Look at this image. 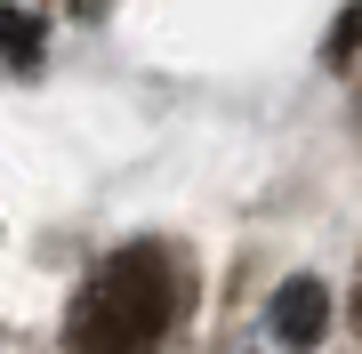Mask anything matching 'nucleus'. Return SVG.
<instances>
[{"instance_id": "f257e3e1", "label": "nucleus", "mask_w": 362, "mask_h": 354, "mask_svg": "<svg viewBox=\"0 0 362 354\" xmlns=\"http://www.w3.org/2000/svg\"><path fill=\"white\" fill-rule=\"evenodd\" d=\"M169 314H177V274L153 242H129L81 282L73 314H65V346L73 354H153Z\"/></svg>"}, {"instance_id": "f03ea898", "label": "nucleus", "mask_w": 362, "mask_h": 354, "mask_svg": "<svg viewBox=\"0 0 362 354\" xmlns=\"http://www.w3.org/2000/svg\"><path fill=\"white\" fill-rule=\"evenodd\" d=\"M322 330H330V290L314 274L282 282V298H274V338H282V346H314Z\"/></svg>"}, {"instance_id": "7ed1b4c3", "label": "nucleus", "mask_w": 362, "mask_h": 354, "mask_svg": "<svg viewBox=\"0 0 362 354\" xmlns=\"http://www.w3.org/2000/svg\"><path fill=\"white\" fill-rule=\"evenodd\" d=\"M0 57H8V65H33V57H40V16L0 8Z\"/></svg>"}, {"instance_id": "20e7f679", "label": "nucleus", "mask_w": 362, "mask_h": 354, "mask_svg": "<svg viewBox=\"0 0 362 354\" xmlns=\"http://www.w3.org/2000/svg\"><path fill=\"white\" fill-rule=\"evenodd\" d=\"M354 49H362V0H354L346 16H338V25H330V65H346Z\"/></svg>"}, {"instance_id": "39448f33", "label": "nucleus", "mask_w": 362, "mask_h": 354, "mask_svg": "<svg viewBox=\"0 0 362 354\" xmlns=\"http://www.w3.org/2000/svg\"><path fill=\"white\" fill-rule=\"evenodd\" d=\"M81 8H89V0H81Z\"/></svg>"}]
</instances>
